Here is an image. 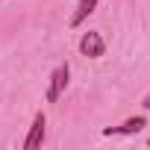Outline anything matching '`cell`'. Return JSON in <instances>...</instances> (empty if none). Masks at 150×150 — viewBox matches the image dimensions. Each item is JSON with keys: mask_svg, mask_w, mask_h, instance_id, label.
<instances>
[{"mask_svg": "<svg viewBox=\"0 0 150 150\" xmlns=\"http://www.w3.org/2000/svg\"><path fill=\"white\" fill-rule=\"evenodd\" d=\"M44 132H47V115L38 109L35 115H33V124H30V132H27V138H24V150H35V147H41V141H44Z\"/></svg>", "mask_w": 150, "mask_h": 150, "instance_id": "cell-1", "label": "cell"}, {"mask_svg": "<svg viewBox=\"0 0 150 150\" xmlns=\"http://www.w3.org/2000/svg\"><path fill=\"white\" fill-rule=\"evenodd\" d=\"M68 80H71V65H59L53 74H50V86H47V103H56L62 97V91L68 88Z\"/></svg>", "mask_w": 150, "mask_h": 150, "instance_id": "cell-2", "label": "cell"}, {"mask_svg": "<svg viewBox=\"0 0 150 150\" xmlns=\"http://www.w3.org/2000/svg\"><path fill=\"white\" fill-rule=\"evenodd\" d=\"M80 53L83 56H88V59H100L103 53H106V41H103V35L100 33H83V38H80Z\"/></svg>", "mask_w": 150, "mask_h": 150, "instance_id": "cell-3", "label": "cell"}, {"mask_svg": "<svg viewBox=\"0 0 150 150\" xmlns=\"http://www.w3.org/2000/svg\"><path fill=\"white\" fill-rule=\"evenodd\" d=\"M144 127H147V118H144V115H135V118H127L121 127H106L103 135H135V132H141Z\"/></svg>", "mask_w": 150, "mask_h": 150, "instance_id": "cell-4", "label": "cell"}, {"mask_svg": "<svg viewBox=\"0 0 150 150\" xmlns=\"http://www.w3.org/2000/svg\"><path fill=\"white\" fill-rule=\"evenodd\" d=\"M94 9H97V0H80L77 9H74V15H71V27H83L94 15Z\"/></svg>", "mask_w": 150, "mask_h": 150, "instance_id": "cell-5", "label": "cell"}, {"mask_svg": "<svg viewBox=\"0 0 150 150\" xmlns=\"http://www.w3.org/2000/svg\"><path fill=\"white\" fill-rule=\"evenodd\" d=\"M141 106H144V109H150V94L144 97V103H141Z\"/></svg>", "mask_w": 150, "mask_h": 150, "instance_id": "cell-6", "label": "cell"}, {"mask_svg": "<svg viewBox=\"0 0 150 150\" xmlns=\"http://www.w3.org/2000/svg\"><path fill=\"white\" fill-rule=\"evenodd\" d=\"M147 144H150V138H147Z\"/></svg>", "mask_w": 150, "mask_h": 150, "instance_id": "cell-7", "label": "cell"}]
</instances>
